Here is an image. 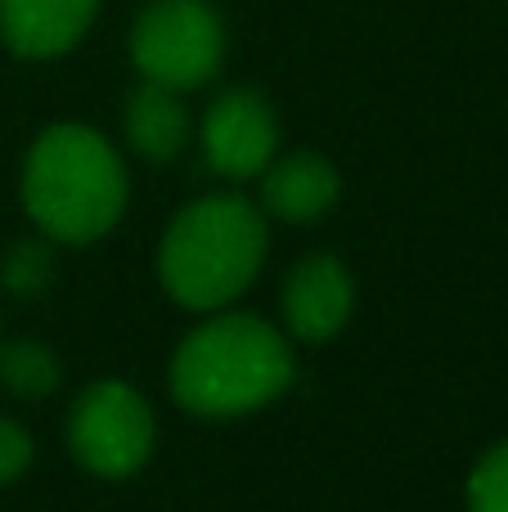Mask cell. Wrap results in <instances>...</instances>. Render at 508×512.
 I'll list each match as a JSON object with an SVG mask.
<instances>
[{
    "mask_svg": "<svg viewBox=\"0 0 508 512\" xmlns=\"http://www.w3.org/2000/svg\"><path fill=\"white\" fill-rule=\"evenodd\" d=\"M153 436L158 427L149 400L117 378L90 382L68 414V445L77 463L108 481L135 477L153 454Z\"/></svg>",
    "mask_w": 508,
    "mask_h": 512,
    "instance_id": "277c9868",
    "label": "cell"
},
{
    "mask_svg": "<svg viewBox=\"0 0 508 512\" xmlns=\"http://www.w3.org/2000/svg\"><path fill=\"white\" fill-rule=\"evenodd\" d=\"M50 279H54V256H50V248H45L41 239H27V243H18V248L9 252L5 283L14 292H41Z\"/></svg>",
    "mask_w": 508,
    "mask_h": 512,
    "instance_id": "4fadbf2b",
    "label": "cell"
},
{
    "mask_svg": "<svg viewBox=\"0 0 508 512\" xmlns=\"http://www.w3.org/2000/svg\"><path fill=\"white\" fill-rule=\"evenodd\" d=\"M126 167L113 144L81 122L36 135L23 162V207L36 230L59 243H95L126 212Z\"/></svg>",
    "mask_w": 508,
    "mask_h": 512,
    "instance_id": "7a4b0ae2",
    "label": "cell"
},
{
    "mask_svg": "<svg viewBox=\"0 0 508 512\" xmlns=\"http://www.w3.org/2000/svg\"><path fill=\"white\" fill-rule=\"evenodd\" d=\"M356 306V283L338 256H306L284 279V319L288 333L302 342H329L342 333Z\"/></svg>",
    "mask_w": 508,
    "mask_h": 512,
    "instance_id": "52a82bcc",
    "label": "cell"
},
{
    "mask_svg": "<svg viewBox=\"0 0 508 512\" xmlns=\"http://www.w3.org/2000/svg\"><path fill=\"white\" fill-rule=\"evenodd\" d=\"M27 463H32V436L14 418H0V486L23 477Z\"/></svg>",
    "mask_w": 508,
    "mask_h": 512,
    "instance_id": "5bb4252c",
    "label": "cell"
},
{
    "mask_svg": "<svg viewBox=\"0 0 508 512\" xmlns=\"http://www.w3.org/2000/svg\"><path fill=\"white\" fill-rule=\"evenodd\" d=\"M266 221L243 194H207L176 212L158 248L162 288L189 310H221L257 279Z\"/></svg>",
    "mask_w": 508,
    "mask_h": 512,
    "instance_id": "3957f363",
    "label": "cell"
},
{
    "mask_svg": "<svg viewBox=\"0 0 508 512\" xmlns=\"http://www.w3.org/2000/svg\"><path fill=\"white\" fill-rule=\"evenodd\" d=\"M293 387V346L257 315H216L171 355V396L198 418H239Z\"/></svg>",
    "mask_w": 508,
    "mask_h": 512,
    "instance_id": "6da1fadb",
    "label": "cell"
},
{
    "mask_svg": "<svg viewBox=\"0 0 508 512\" xmlns=\"http://www.w3.org/2000/svg\"><path fill=\"white\" fill-rule=\"evenodd\" d=\"M0 378L18 396H45V391L59 387V360H54L50 346L23 337V342H9L0 351Z\"/></svg>",
    "mask_w": 508,
    "mask_h": 512,
    "instance_id": "8fae6325",
    "label": "cell"
},
{
    "mask_svg": "<svg viewBox=\"0 0 508 512\" xmlns=\"http://www.w3.org/2000/svg\"><path fill=\"white\" fill-rule=\"evenodd\" d=\"M261 203L279 221H315L338 203V171L320 153H284L270 158L261 180Z\"/></svg>",
    "mask_w": 508,
    "mask_h": 512,
    "instance_id": "9c48e42d",
    "label": "cell"
},
{
    "mask_svg": "<svg viewBox=\"0 0 508 512\" xmlns=\"http://www.w3.org/2000/svg\"><path fill=\"white\" fill-rule=\"evenodd\" d=\"M225 54L221 18L207 0H153L131 32V59L144 81L194 90L212 81Z\"/></svg>",
    "mask_w": 508,
    "mask_h": 512,
    "instance_id": "5b68a950",
    "label": "cell"
},
{
    "mask_svg": "<svg viewBox=\"0 0 508 512\" xmlns=\"http://www.w3.org/2000/svg\"><path fill=\"white\" fill-rule=\"evenodd\" d=\"M99 0H0V36L23 59H59L86 36Z\"/></svg>",
    "mask_w": 508,
    "mask_h": 512,
    "instance_id": "ba28073f",
    "label": "cell"
},
{
    "mask_svg": "<svg viewBox=\"0 0 508 512\" xmlns=\"http://www.w3.org/2000/svg\"><path fill=\"white\" fill-rule=\"evenodd\" d=\"M468 512H508V441L482 454L468 477Z\"/></svg>",
    "mask_w": 508,
    "mask_h": 512,
    "instance_id": "7c38bea8",
    "label": "cell"
},
{
    "mask_svg": "<svg viewBox=\"0 0 508 512\" xmlns=\"http://www.w3.org/2000/svg\"><path fill=\"white\" fill-rule=\"evenodd\" d=\"M126 135L135 153L149 162H171L189 144V113L180 104V90L144 81L126 104Z\"/></svg>",
    "mask_w": 508,
    "mask_h": 512,
    "instance_id": "30bf717a",
    "label": "cell"
},
{
    "mask_svg": "<svg viewBox=\"0 0 508 512\" xmlns=\"http://www.w3.org/2000/svg\"><path fill=\"white\" fill-rule=\"evenodd\" d=\"M203 149L221 176L248 180L270 167L279 149L275 108L257 90H225L203 117Z\"/></svg>",
    "mask_w": 508,
    "mask_h": 512,
    "instance_id": "8992f818",
    "label": "cell"
}]
</instances>
